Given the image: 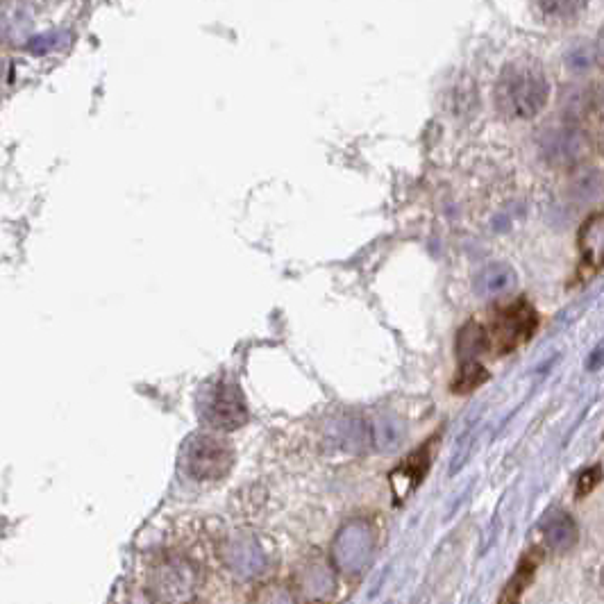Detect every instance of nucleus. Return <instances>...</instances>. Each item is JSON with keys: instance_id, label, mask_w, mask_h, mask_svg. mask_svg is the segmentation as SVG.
<instances>
[{"instance_id": "1", "label": "nucleus", "mask_w": 604, "mask_h": 604, "mask_svg": "<svg viewBox=\"0 0 604 604\" xmlns=\"http://www.w3.org/2000/svg\"><path fill=\"white\" fill-rule=\"evenodd\" d=\"M550 98V82L539 64L514 62L505 66L496 85V105L509 119H532Z\"/></svg>"}, {"instance_id": "2", "label": "nucleus", "mask_w": 604, "mask_h": 604, "mask_svg": "<svg viewBox=\"0 0 604 604\" xmlns=\"http://www.w3.org/2000/svg\"><path fill=\"white\" fill-rule=\"evenodd\" d=\"M182 466L194 480H221L232 471L234 448L218 434H194L182 448Z\"/></svg>"}, {"instance_id": "3", "label": "nucleus", "mask_w": 604, "mask_h": 604, "mask_svg": "<svg viewBox=\"0 0 604 604\" xmlns=\"http://www.w3.org/2000/svg\"><path fill=\"white\" fill-rule=\"evenodd\" d=\"M536 332V312L532 305H527L525 300L511 302V305L502 307L491 323V330H484L486 334V348L496 355H507V352L516 350L532 339Z\"/></svg>"}, {"instance_id": "4", "label": "nucleus", "mask_w": 604, "mask_h": 604, "mask_svg": "<svg viewBox=\"0 0 604 604\" xmlns=\"http://www.w3.org/2000/svg\"><path fill=\"white\" fill-rule=\"evenodd\" d=\"M200 418L218 432H234L246 425L248 409L237 384L221 380L207 387L205 396L200 398Z\"/></svg>"}, {"instance_id": "5", "label": "nucleus", "mask_w": 604, "mask_h": 604, "mask_svg": "<svg viewBox=\"0 0 604 604\" xmlns=\"http://www.w3.org/2000/svg\"><path fill=\"white\" fill-rule=\"evenodd\" d=\"M375 534L368 520H350L341 527L332 541V566L343 575L364 573L373 557Z\"/></svg>"}, {"instance_id": "6", "label": "nucleus", "mask_w": 604, "mask_h": 604, "mask_svg": "<svg viewBox=\"0 0 604 604\" xmlns=\"http://www.w3.org/2000/svg\"><path fill=\"white\" fill-rule=\"evenodd\" d=\"M153 593L162 604H173L187 598L194 589V570L184 561H166L153 575Z\"/></svg>"}, {"instance_id": "7", "label": "nucleus", "mask_w": 604, "mask_h": 604, "mask_svg": "<svg viewBox=\"0 0 604 604\" xmlns=\"http://www.w3.org/2000/svg\"><path fill=\"white\" fill-rule=\"evenodd\" d=\"M223 559L228 568L241 577H255L266 568L264 552L250 536H237V539L225 543Z\"/></svg>"}, {"instance_id": "8", "label": "nucleus", "mask_w": 604, "mask_h": 604, "mask_svg": "<svg viewBox=\"0 0 604 604\" xmlns=\"http://www.w3.org/2000/svg\"><path fill=\"white\" fill-rule=\"evenodd\" d=\"M586 134L575 128H559L550 132L548 139H543V148L548 153V159L552 164H573L582 157L586 150Z\"/></svg>"}, {"instance_id": "9", "label": "nucleus", "mask_w": 604, "mask_h": 604, "mask_svg": "<svg viewBox=\"0 0 604 604\" xmlns=\"http://www.w3.org/2000/svg\"><path fill=\"white\" fill-rule=\"evenodd\" d=\"M541 530L545 534V541L550 543V548L557 552L573 550L577 545V539H580V532H577L575 520L561 509H552L550 514L543 518Z\"/></svg>"}, {"instance_id": "10", "label": "nucleus", "mask_w": 604, "mask_h": 604, "mask_svg": "<svg viewBox=\"0 0 604 604\" xmlns=\"http://www.w3.org/2000/svg\"><path fill=\"white\" fill-rule=\"evenodd\" d=\"M516 273L514 268L507 264H491L486 266L480 280H477V291L484 298H496L502 296V293H509L516 287Z\"/></svg>"}, {"instance_id": "11", "label": "nucleus", "mask_w": 604, "mask_h": 604, "mask_svg": "<svg viewBox=\"0 0 604 604\" xmlns=\"http://www.w3.org/2000/svg\"><path fill=\"white\" fill-rule=\"evenodd\" d=\"M602 243H604L602 214H593L580 230L582 257H584V262L593 268V271H600V266H602Z\"/></svg>"}, {"instance_id": "12", "label": "nucleus", "mask_w": 604, "mask_h": 604, "mask_svg": "<svg viewBox=\"0 0 604 604\" xmlns=\"http://www.w3.org/2000/svg\"><path fill=\"white\" fill-rule=\"evenodd\" d=\"M539 561H541V552H536V557H534V552H530V555H525L523 559H520V566L516 570V575L511 577L509 584L505 586V591H502L500 604H518L520 595H523V591L534 580L536 566H539Z\"/></svg>"}, {"instance_id": "13", "label": "nucleus", "mask_w": 604, "mask_h": 604, "mask_svg": "<svg viewBox=\"0 0 604 604\" xmlns=\"http://www.w3.org/2000/svg\"><path fill=\"white\" fill-rule=\"evenodd\" d=\"M250 604H298V600L289 586L271 582L259 586V589L253 593V598H250Z\"/></svg>"}, {"instance_id": "14", "label": "nucleus", "mask_w": 604, "mask_h": 604, "mask_svg": "<svg viewBox=\"0 0 604 604\" xmlns=\"http://www.w3.org/2000/svg\"><path fill=\"white\" fill-rule=\"evenodd\" d=\"M489 377V373L484 371V368L477 364V362H464V366H461V371L457 375L455 384H452V391L457 393H468L480 387V384Z\"/></svg>"}, {"instance_id": "15", "label": "nucleus", "mask_w": 604, "mask_h": 604, "mask_svg": "<svg viewBox=\"0 0 604 604\" xmlns=\"http://www.w3.org/2000/svg\"><path fill=\"white\" fill-rule=\"evenodd\" d=\"M568 66L573 71H577V73H582V71H586L591 66V48H586V46H577V48H573L568 53Z\"/></svg>"}, {"instance_id": "16", "label": "nucleus", "mask_w": 604, "mask_h": 604, "mask_svg": "<svg viewBox=\"0 0 604 604\" xmlns=\"http://www.w3.org/2000/svg\"><path fill=\"white\" fill-rule=\"evenodd\" d=\"M191 604H200V602H191Z\"/></svg>"}]
</instances>
